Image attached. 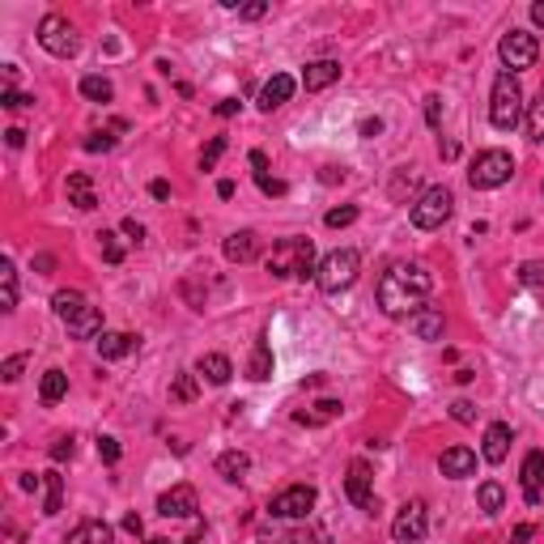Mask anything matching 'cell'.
Listing matches in <instances>:
<instances>
[{"label": "cell", "instance_id": "obj_1", "mask_svg": "<svg viewBox=\"0 0 544 544\" xmlns=\"http://www.w3.org/2000/svg\"><path fill=\"white\" fill-rule=\"evenodd\" d=\"M430 289H434V276L421 264H391L379 276L374 298H379V311L383 315H391V320H413L417 311L426 306Z\"/></svg>", "mask_w": 544, "mask_h": 544}, {"label": "cell", "instance_id": "obj_2", "mask_svg": "<svg viewBox=\"0 0 544 544\" xmlns=\"http://www.w3.org/2000/svg\"><path fill=\"white\" fill-rule=\"evenodd\" d=\"M264 268H268L276 281H285V276H303L306 281V276L315 272V242L311 239H281L268 251Z\"/></svg>", "mask_w": 544, "mask_h": 544}, {"label": "cell", "instance_id": "obj_3", "mask_svg": "<svg viewBox=\"0 0 544 544\" xmlns=\"http://www.w3.org/2000/svg\"><path fill=\"white\" fill-rule=\"evenodd\" d=\"M489 124L497 132H514L523 124V90L514 73H497L494 94H489Z\"/></svg>", "mask_w": 544, "mask_h": 544}, {"label": "cell", "instance_id": "obj_4", "mask_svg": "<svg viewBox=\"0 0 544 544\" xmlns=\"http://www.w3.org/2000/svg\"><path fill=\"white\" fill-rule=\"evenodd\" d=\"M39 48L48 51V56H56V60H73V56L81 51V34L68 17L48 13L43 22H39Z\"/></svg>", "mask_w": 544, "mask_h": 544}, {"label": "cell", "instance_id": "obj_5", "mask_svg": "<svg viewBox=\"0 0 544 544\" xmlns=\"http://www.w3.org/2000/svg\"><path fill=\"white\" fill-rule=\"evenodd\" d=\"M357 268H362V256L353 247H340L332 256H323V264L315 268V281H320L323 294H340L357 281Z\"/></svg>", "mask_w": 544, "mask_h": 544}, {"label": "cell", "instance_id": "obj_6", "mask_svg": "<svg viewBox=\"0 0 544 544\" xmlns=\"http://www.w3.org/2000/svg\"><path fill=\"white\" fill-rule=\"evenodd\" d=\"M511 175H514L511 154H506V149H485V154H477V162H472L468 183H472L477 192H494L502 183H511Z\"/></svg>", "mask_w": 544, "mask_h": 544}, {"label": "cell", "instance_id": "obj_7", "mask_svg": "<svg viewBox=\"0 0 544 544\" xmlns=\"http://www.w3.org/2000/svg\"><path fill=\"white\" fill-rule=\"evenodd\" d=\"M497 56H502L506 73H523V68L536 65V56H540V39H536L531 31H511V34H502Z\"/></svg>", "mask_w": 544, "mask_h": 544}, {"label": "cell", "instance_id": "obj_8", "mask_svg": "<svg viewBox=\"0 0 544 544\" xmlns=\"http://www.w3.org/2000/svg\"><path fill=\"white\" fill-rule=\"evenodd\" d=\"M451 208H455L451 188H426L413 205V225L417 230H438V225L451 217Z\"/></svg>", "mask_w": 544, "mask_h": 544}, {"label": "cell", "instance_id": "obj_9", "mask_svg": "<svg viewBox=\"0 0 544 544\" xmlns=\"http://www.w3.org/2000/svg\"><path fill=\"white\" fill-rule=\"evenodd\" d=\"M315 485H289L285 494L272 497V519H306V514L315 511Z\"/></svg>", "mask_w": 544, "mask_h": 544}, {"label": "cell", "instance_id": "obj_10", "mask_svg": "<svg viewBox=\"0 0 544 544\" xmlns=\"http://www.w3.org/2000/svg\"><path fill=\"white\" fill-rule=\"evenodd\" d=\"M345 494L357 511L374 514L379 511V497H374V477H370V464L366 460H353L349 464V477H345Z\"/></svg>", "mask_w": 544, "mask_h": 544}, {"label": "cell", "instance_id": "obj_11", "mask_svg": "<svg viewBox=\"0 0 544 544\" xmlns=\"http://www.w3.org/2000/svg\"><path fill=\"white\" fill-rule=\"evenodd\" d=\"M426 531H430V511H426V502H404L400 514L391 519V536L400 544H417Z\"/></svg>", "mask_w": 544, "mask_h": 544}, {"label": "cell", "instance_id": "obj_12", "mask_svg": "<svg viewBox=\"0 0 544 544\" xmlns=\"http://www.w3.org/2000/svg\"><path fill=\"white\" fill-rule=\"evenodd\" d=\"M196 511H200V497H196L192 485H175V489H166L158 497L162 519H196Z\"/></svg>", "mask_w": 544, "mask_h": 544}, {"label": "cell", "instance_id": "obj_13", "mask_svg": "<svg viewBox=\"0 0 544 544\" xmlns=\"http://www.w3.org/2000/svg\"><path fill=\"white\" fill-rule=\"evenodd\" d=\"M294 90H298V81L289 77V73H276V77L264 81V90H259V111L272 115L276 107H285L289 98H294Z\"/></svg>", "mask_w": 544, "mask_h": 544}, {"label": "cell", "instance_id": "obj_14", "mask_svg": "<svg viewBox=\"0 0 544 544\" xmlns=\"http://www.w3.org/2000/svg\"><path fill=\"white\" fill-rule=\"evenodd\" d=\"M523 497H528V506H536L544 497V451H528V460H523Z\"/></svg>", "mask_w": 544, "mask_h": 544}, {"label": "cell", "instance_id": "obj_15", "mask_svg": "<svg viewBox=\"0 0 544 544\" xmlns=\"http://www.w3.org/2000/svg\"><path fill=\"white\" fill-rule=\"evenodd\" d=\"M480 455H485V464H502V460L511 455V426H506V421H494V426L485 430Z\"/></svg>", "mask_w": 544, "mask_h": 544}, {"label": "cell", "instance_id": "obj_16", "mask_svg": "<svg viewBox=\"0 0 544 544\" xmlns=\"http://www.w3.org/2000/svg\"><path fill=\"white\" fill-rule=\"evenodd\" d=\"M438 468H443V477L464 480V477H472V472H477V451L447 447V451H443V460H438Z\"/></svg>", "mask_w": 544, "mask_h": 544}, {"label": "cell", "instance_id": "obj_17", "mask_svg": "<svg viewBox=\"0 0 544 544\" xmlns=\"http://www.w3.org/2000/svg\"><path fill=\"white\" fill-rule=\"evenodd\" d=\"M337 81H340V65H337V60H315V65H306V68H303L306 94H320V90L337 85Z\"/></svg>", "mask_w": 544, "mask_h": 544}, {"label": "cell", "instance_id": "obj_18", "mask_svg": "<svg viewBox=\"0 0 544 544\" xmlns=\"http://www.w3.org/2000/svg\"><path fill=\"white\" fill-rule=\"evenodd\" d=\"M256 256H259V234L256 230H239V234L225 239V259H230V264H251Z\"/></svg>", "mask_w": 544, "mask_h": 544}, {"label": "cell", "instance_id": "obj_19", "mask_svg": "<svg viewBox=\"0 0 544 544\" xmlns=\"http://www.w3.org/2000/svg\"><path fill=\"white\" fill-rule=\"evenodd\" d=\"M408 328H413L421 340H443V332H447V320H443V311H438V306H421L413 320H408Z\"/></svg>", "mask_w": 544, "mask_h": 544}, {"label": "cell", "instance_id": "obj_20", "mask_svg": "<svg viewBox=\"0 0 544 544\" xmlns=\"http://www.w3.org/2000/svg\"><path fill=\"white\" fill-rule=\"evenodd\" d=\"M196 374H200L205 383H213V387H225V383H230V374H234V366H230V357H225V353H205V357L196 362Z\"/></svg>", "mask_w": 544, "mask_h": 544}, {"label": "cell", "instance_id": "obj_21", "mask_svg": "<svg viewBox=\"0 0 544 544\" xmlns=\"http://www.w3.org/2000/svg\"><path fill=\"white\" fill-rule=\"evenodd\" d=\"M65 192H68V205L81 208V213H90V208H98V192H94V183H90V175H81V171H73V175H68Z\"/></svg>", "mask_w": 544, "mask_h": 544}, {"label": "cell", "instance_id": "obj_22", "mask_svg": "<svg viewBox=\"0 0 544 544\" xmlns=\"http://www.w3.org/2000/svg\"><path fill=\"white\" fill-rule=\"evenodd\" d=\"M94 345H98V357L115 362V357H128V353H136V345H141V340L132 337V332H102Z\"/></svg>", "mask_w": 544, "mask_h": 544}, {"label": "cell", "instance_id": "obj_23", "mask_svg": "<svg viewBox=\"0 0 544 544\" xmlns=\"http://www.w3.org/2000/svg\"><path fill=\"white\" fill-rule=\"evenodd\" d=\"M111 523H102V519H85L77 528L65 536V544H111Z\"/></svg>", "mask_w": 544, "mask_h": 544}, {"label": "cell", "instance_id": "obj_24", "mask_svg": "<svg viewBox=\"0 0 544 544\" xmlns=\"http://www.w3.org/2000/svg\"><path fill=\"white\" fill-rule=\"evenodd\" d=\"M65 328H68V337H77V340H98L102 337V311L98 306H85L77 320L65 323Z\"/></svg>", "mask_w": 544, "mask_h": 544}, {"label": "cell", "instance_id": "obj_25", "mask_svg": "<svg viewBox=\"0 0 544 544\" xmlns=\"http://www.w3.org/2000/svg\"><path fill=\"white\" fill-rule=\"evenodd\" d=\"M39 396H43V404H60L68 396V374L60 366H51L43 379H39Z\"/></svg>", "mask_w": 544, "mask_h": 544}, {"label": "cell", "instance_id": "obj_26", "mask_svg": "<svg viewBox=\"0 0 544 544\" xmlns=\"http://www.w3.org/2000/svg\"><path fill=\"white\" fill-rule=\"evenodd\" d=\"M51 306H56V315H60L65 323H73L90 303H85V294H81V289H60V294L51 298Z\"/></svg>", "mask_w": 544, "mask_h": 544}, {"label": "cell", "instance_id": "obj_27", "mask_svg": "<svg viewBox=\"0 0 544 544\" xmlns=\"http://www.w3.org/2000/svg\"><path fill=\"white\" fill-rule=\"evenodd\" d=\"M0 311H17V268H13V259L0 264Z\"/></svg>", "mask_w": 544, "mask_h": 544}, {"label": "cell", "instance_id": "obj_28", "mask_svg": "<svg viewBox=\"0 0 544 544\" xmlns=\"http://www.w3.org/2000/svg\"><path fill=\"white\" fill-rule=\"evenodd\" d=\"M477 506H480L485 514H497L502 506H506V489H502L497 480H485V485L477 489Z\"/></svg>", "mask_w": 544, "mask_h": 544}, {"label": "cell", "instance_id": "obj_29", "mask_svg": "<svg viewBox=\"0 0 544 544\" xmlns=\"http://www.w3.org/2000/svg\"><path fill=\"white\" fill-rule=\"evenodd\" d=\"M268 374H272V349L264 345V340H256V349H251V366H247V379L264 383Z\"/></svg>", "mask_w": 544, "mask_h": 544}, {"label": "cell", "instance_id": "obj_30", "mask_svg": "<svg viewBox=\"0 0 544 544\" xmlns=\"http://www.w3.org/2000/svg\"><path fill=\"white\" fill-rule=\"evenodd\" d=\"M340 417V400H320L311 413H298V426H328Z\"/></svg>", "mask_w": 544, "mask_h": 544}, {"label": "cell", "instance_id": "obj_31", "mask_svg": "<svg viewBox=\"0 0 544 544\" xmlns=\"http://www.w3.org/2000/svg\"><path fill=\"white\" fill-rule=\"evenodd\" d=\"M81 94L90 98V102H111V98H115V85H111L107 77L90 73V77H81Z\"/></svg>", "mask_w": 544, "mask_h": 544}, {"label": "cell", "instance_id": "obj_32", "mask_svg": "<svg viewBox=\"0 0 544 544\" xmlns=\"http://www.w3.org/2000/svg\"><path fill=\"white\" fill-rule=\"evenodd\" d=\"M43 485H48L43 514H60V511H65V477H60V472H48V477H43Z\"/></svg>", "mask_w": 544, "mask_h": 544}, {"label": "cell", "instance_id": "obj_33", "mask_svg": "<svg viewBox=\"0 0 544 544\" xmlns=\"http://www.w3.org/2000/svg\"><path fill=\"white\" fill-rule=\"evenodd\" d=\"M247 468H251V460H247L242 451H225L222 460H217V472H222L225 480H242L247 477Z\"/></svg>", "mask_w": 544, "mask_h": 544}, {"label": "cell", "instance_id": "obj_34", "mask_svg": "<svg viewBox=\"0 0 544 544\" xmlns=\"http://www.w3.org/2000/svg\"><path fill=\"white\" fill-rule=\"evenodd\" d=\"M196 370H179L175 374V383H171V400H179V404H192L196 400Z\"/></svg>", "mask_w": 544, "mask_h": 544}, {"label": "cell", "instance_id": "obj_35", "mask_svg": "<svg viewBox=\"0 0 544 544\" xmlns=\"http://www.w3.org/2000/svg\"><path fill=\"white\" fill-rule=\"evenodd\" d=\"M523 119H528V136H531V141H544V85H540V94H536V102H528Z\"/></svg>", "mask_w": 544, "mask_h": 544}, {"label": "cell", "instance_id": "obj_36", "mask_svg": "<svg viewBox=\"0 0 544 544\" xmlns=\"http://www.w3.org/2000/svg\"><path fill=\"white\" fill-rule=\"evenodd\" d=\"M98 247H102V259H107V264H124V242H119V234L102 230V234H98Z\"/></svg>", "mask_w": 544, "mask_h": 544}, {"label": "cell", "instance_id": "obj_37", "mask_svg": "<svg viewBox=\"0 0 544 544\" xmlns=\"http://www.w3.org/2000/svg\"><path fill=\"white\" fill-rule=\"evenodd\" d=\"M353 222H357V205H340V208H332V213L323 217L328 230H345V225H353Z\"/></svg>", "mask_w": 544, "mask_h": 544}, {"label": "cell", "instance_id": "obj_38", "mask_svg": "<svg viewBox=\"0 0 544 544\" xmlns=\"http://www.w3.org/2000/svg\"><path fill=\"white\" fill-rule=\"evenodd\" d=\"M519 281L528 289H540L544 285V259H528V264L519 268Z\"/></svg>", "mask_w": 544, "mask_h": 544}, {"label": "cell", "instance_id": "obj_39", "mask_svg": "<svg viewBox=\"0 0 544 544\" xmlns=\"http://www.w3.org/2000/svg\"><path fill=\"white\" fill-rule=\"evenodd\" d=\"M73 455H77V438H73V434H60V438L51 443V460L65 464V460H73Z\"/></svg>", "mask_w": 544, "mask_h": 544}, {"label": "cell", "instance_id": "obj_40", "mask_svg": "<svg viewBox=\"0 0 544 544\" xmlns=\"http://www.w3.org/2000/svg\"><path fill=\"white\" fill-rule=\"evenodd\" d=\"M222 154H225V136H213V141H208L205 149H200V171H213Z\"/></svg>", "mask_w": 544, "mask_h": 544}, {"label": "cell", "instance_id": "obj_41", "mask_svg": "<svg viewBox=\"0 0 544 544\" xmlns=\"http://www.w3.org/2000/svg\"><path fill=\"white\" fill-rule=\"evenodd\" d=\"M26 362H31L26 353H13V357H9V362L0 366V374H4V383H17V379H22V370H26Z\"/></svg>", "mask_w": 544, "mask_h": 544}, {"label": "cell", "instance_id": "obj_42", "mask_svg": "<svg viewBox=\"0 0 544 544\" xmlns=\"http://www.w3.org/2000/svg\"><path fill=\"white\" fill-rule=\"evenodd\" d=\"M34 98L31 94H17L13 85H4V90H0V107H9V111H17V107H31Z\"/></svg>", "mask_w": 544, "mask_h": 544}, {"label": "cell", "instance_id": "obj_43", "mask_svg": "<svg viewBox=\"0 0 544 544\" xmlns=\"http://www.w3.org/2000/svg\"><path fill=\"white\" fill-rule=\"evenodd\" d=\"M119 455H124V451H119L115 438H98V460H102V464H119Z\"/></svg>", "mask_w": 544, "mask_h": 544}, {"label": "cell", "instance_id": "obj_44", "mask_svg": "<svg viewBox=\"0 0 544 544\" xmlns=\"http://www.w3.org/2000/svg\"><path fill=\"white\" fill-rule=\"evenodd\" d=\"M451 417H455L460 426H468V421H477V404H472V400H455V404H451Z\"/></svg>", "mask_w": 544, "mask_h": 544}, {"label": "cell", "instance_id": "obj_45", "mask_svg": "<svg viewBox=\"0 0 544 544\" xmlns=\"http://www.w3.org/2000/svg\"><path fill=\"white\" fill-rule=\"evenodd\" d=\"M85 149H90V154H107V149H115V136L111 132H94V136L85 141Z\"/></svg>", "mask_w": 544, "mask_h": 544}, {"label": "cell", "instance_id": "obj_46", "mask_svg": "<svg viewBox=\"0 0 544 544\" xmlns=\"http://www.w3.org/2000/svg\"><path fill=\"white\" fill-rule=\"evenodd\" d=\"M426 119H430V128H438V124H443V98H438V94L426 98Z\"/></svg>", "mask_w": 544, "mask_h": 544}, {"label": "cell", "instance_id": "obj_47", "mask_svg": "<svg viewBox=\"0 0 544 544\" xmlns=\"http://www.w3.org/2000/svg\"><path fill=\"white\" fill-rule=\"evenodd\" d=\"M256 183H259V192H268V196H285V183H281V179H268V175H259Z\"/></svg>", "mask_w": 544, "mask_h": 544}, {"label": "cell", "instance_id": "obj_48", "mask_svg": "<svg viewBox=\"0 0 544 544\" xmlns=\"http://www.w3.org/2000/svg\"><path fill=\"white\" fill-rule=\"evenodd\" d=\"M268 13V4H264V0H256V4H242L239 9V17H247V22H256V17H264Z\"/></svg>", "mask_w": 544, "mask_h": 544}, {"label": "cell", "instance_id": "obj_49", "mask_svg": "<svg viewBox=\"0 0 544 544\" xmlns=\"http://www.w3.org/2000/svg\"><path fill=\"white\" fill-rule=\"evenodd\" d=\"M149 196H154V200H171V183H166V179H154V183H149Z\"/></svg>", "mask_w": 544, "mask_h": 544}, {"label": "cell", "instance_id": "obj_50", "mask_svg": "<svg viewBox=\"0 0 544 544\" xmlns=\"http://www.w3.org/2000/svg\"><path fill=\"white\" fill-rule=\"evenodd\" d=\"M124 234H128L132 242H145V225L136 222V217H128V222H124Z\"/></svg>", "mask_w": 544, "mask_h": 544}, {"label": "cell", "instance_id": "obj_51", "mask_svg": "<svg viewBox=\"0 0 544 544\" xmlns=\"http://www.w3.org/2000/svg\"><path fill=\"white\" fill-rule=\"evenodd\" d=\"M531 536H536V528H531V523H519V528L511 531V544H528Z\"/></svg>", "mask_w": 544, "mask_h": 544}, {"label": "cell", "instance_id": "obj_52", "mask_svg": "<svg viewBox=\"0 0 544 544\" xmlns=\"http://www.w3.org/2000/svg\"><path fill=\"white\" fill-rule=\"evenodd\" d=\"M239 98H222V102H217V115H222V119H230V115H239Z\"/></svg>", "mask_w": 544, "mask_h": 544}, {"label": "cell", "instance_id": "obj_53", "mask_svg": "<svg viewBox=\"0 0 544 544\" xmlns=\"http://www.w3.org/2000/svg\"><path fill=\"white\" fill-rule=\"evenodd\" d=\"M124 531H132V536H141V531H145L141 514H124Z\"/></svg>", "mask_w": 544, "mask_h": 544}, {"label": "cell", "instance_id": "obj_54", "mask_svg": "<svg viewBox=\"0 0 544 544\" xmlns=\"http://www.w3.org/2000/svg\"><path fill=\"white\" fill-rule=\"evenodd\" d=\"M4 141H9V149H22V145H26V132H22V128H9V132H4Z\"/></svg>", "mask_w": 544, "mask_h": 544}, {"label": "cell", "instance_id": "obj_55", "mask_svg": "<svg viewBox=\"0 0 544 544\" xmlns=\"http://www.w3.org/2000/svg\"><path fill=\"white\" fill-rule=\"evenodd\" d=\"M251 166H256V179H259V175H268V158H264L259 149H251Z\"/></svg>", "mask_w": 544, "mask_h": 544}, {"label": "cell", "instance_id": "obj_56", "mask_svg": "<svg viewBox=\"0 0 544 544\" xmlns=\"http://www.w3.org/2000/svg\"><path fill=\"white\" fill-rule=\"evenodd\" d=\"M379 132H383V119H366L362 124V136H379Z\"/></svg>", "mask_w": 544, "mask_h": 544}, {"label": "cell", "instance_id": "obj_57", "mask_svg": "<svg viewBox=\"0 0 544 544\" xmlns=\"http://www.w3.org/2000/svg\"><path fill=\"white\" fill-rule=\"evenodd\" d=\"M217 196H222V200H230V196H234V183H230V179H222V183H217Z\"/></svg>", "mask_w": 544, "mask_h": 544}, {"label": "cell", "instance_id": "obj_58", "mask_svg": "<svg viewBox=\"0 0 544 544\" xmlns=\"http://www.w3.org/2000/svg\"><path fill=\"white\" fill-rule=\"evenodd\" d=\"M39 480H43V477H22V489H26V494H34V489H39Z\"/></svg>", "mask_w": 544, "mask_h": 544}, {"label": "cell", "instance_id": "obj_59", "mask_svg": "<svg viewBox=\"0 0 544 544\" xmlns=\"http://www.w3.org/2000/svg\"><path fill=\"white\" fill-rule=\"evenodd\" d=\"M531 22H536V26H544V0H540V4H531Z\"/></svg>", "mask_w": 544, "mask_h": 544}, {"label": "cell", "instance_id": "obj_60", "mask_svg": "<svg viewBox=\"0 0 544 544\" xmlns=\"http://www.w3.org/2000/svg\"><path fill=\"white\" fill-rule=\"evenodd\" d=\"M200 540H205V528H196L192 536H188V540H179V544H200Z\"/></svg>", "mask_w": 544, "mask_h": 544}, {"label": "cell", "instance_id": "obj_61", "mask_svg": "<svg viewBox=\"0 0 544 544\" xmlns=\"http://www.w3.org/2000/svg\"><path fill=\"white\" fill-rule=\"evenodd\" d=\"M145 544H171V540H162V536H154V540H145Z\"/></svg>", "mask_w": 544, "mask_h": 544}]
</instances>
